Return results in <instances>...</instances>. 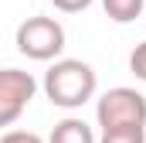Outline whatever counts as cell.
Here are the masks:
<instances>
[{"label":"cell","instance_id":"1","mask_svg":"<svg viewBox=\"0 0 146 143\" xmlns=\"http://www.w3.org/2000/svg\"><path fill=\"white\" fill-rule=\"evenodd\" d=\"M95 85H99L95 72L82 58H61V61H54L44 72V92H48V99L54 106H61V109L85 106L95 96Z\"/></svg>","mask_w":146,"mask_h":143},{"label":"cell","instance_id":"2","mask_svg":"<svg viewBox=\"0 0 146 143\" xmlns=\"http://www.w3.org/2000/svg\"><path fill=\"white\" fill-rule=\"evenodd\" d=\"M95 119H99L102 133L129 130V126H146V96L136 92V89H129V85H115V89H109L99 99Z\"/></svg>","mask_w":146,"mask_h":143},{"label":"cell","instance_id":"3","mask_svg":"<svg viewBox=\"0 0 146 143\" xmlns=\"http://www.w3.org/2000/svg\"><path fill=\"white\" fill-rule=\"evenodd\" d=\"M17 51L34 61H51L65 51V27L54 17H27L17 27Z\"/></svg>","mask_w":146,"mask_h":143},{"label":"cell","instance_id":"4","mask_svg":"<svg viewBox=\"0 0 146 143\" xmlns=\"http://www.w3.org/2000/svg\"><path fill=\"white\" fill-rule=\"evenodd\" d=\"M34 92H37V82H34L31 72H21V68L0 72V126H10L27 109Z\"/></svg>","mask_w":146,"mask_h":143},{"label":"cell","instance_id":"5","mask_svg":"<svg viewBox=\"0 0 146 143\" xmlns=\"http://www.w3.org/2000/svg\"><path fill=\"white\" fill-rule=\"evenodd\" d=\"M48 143H95V133H92V126L85 123V119H61V123H54V130H51V140Z\"/></svg>","mask_w":146,"mask_h":143},{"label":"cell","instance_id":"6","mask_svg":"<svg viewBox=\"0 0 146 143\" xmlns=\"http://www.w3.org/2000/svg\"><path fill=\"white\" fill-rule=\"evenodd\" d=\"M102 7H106L109 21L129 24V21H136V17L146 10V0H102Z\"/></svg>","mask_w":146,"mask_h":143},{"label":"cell","instance_id":"7","mask_svg":"<svg viewBox=\"0 0 146 143\" xmlns=\"http://www.w3.org/2000/svg\"><path fill=\"white\" fill-rule=\"evenodd\" d=\"M99 143H146V126H129V130H109Z\"/></svg>","mask_w":146,"mask_h":143},{"label":"cell","instance_id":"8","mask_svg":"<svg viewBox=\"0 0 146 143\" xmlns=\"http://www.w3.org/2000/svg\"><path fill=\"white\" fill-rule=\"evenodd\" d=\"M129 72H133L139 82H146V41L133 48V55H129Z\"/></svg>","mask_w":146,"mask_h":143},{"label":"cell","instance_id":"9","mask_svg":"<svg viewBox=\"0 0 146 143\" xmlns=\"http://www.w3.org/2000/svg\"><path fill=\"white\" fill-rule=\"evenodd\" d=\"M0 143H44V140L37 133H27V130H10V133H3Z\"/></svg>","mask_w":146,"mask_h":143},{"label":"cell","instance_id":"10","mask_svg":"<svg viewBox=\"0 0 146 143\" xmlns=\"http://www.w3.org/2000/svg\"><path fill=\"white\" fill-rule=\"evenodd\" d=\"M61 14H82L85 7H92V0H51Z\"/></svg>","mask_w":146,"mask_h":143}]
</instances>
